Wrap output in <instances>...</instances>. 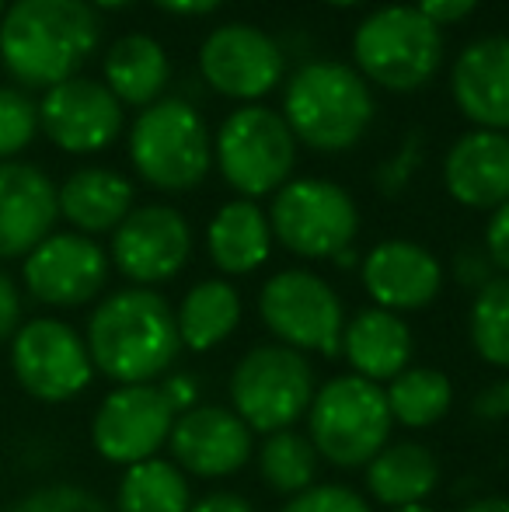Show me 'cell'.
<instances>
[{
    "label": "cell",
    "instance_id": "obj_1",
    "mask_svg": "<svg viewBox=\"0 0 509 512\" xmlns=\"http://www.w3.org/2000/svg\"><path fill=\"white\" fill-rule=\"evenodd\" d=\"M84 342L95 370L116 387L157 384L182 352L175 307L147 286L109 293L88 317Z\"/></svg>",
    "mask_w": 509,
    "mask_h": 512
},
{
    "label": "cell",
    "instance_id": "obj_2",
    "mask_svg": "<svg viewBox=\"0 0 509 512\" xmlns=\"http://www.w3.org/2000/svg\"><path fill=\"white\" fill-rule=\"evenodd\" d=\"M102 28L88 0H14L0 21V63L25 88H56L98 49Z\"/></svg>",
    "mask_w": 509,
    "mask_h": 512
},
{
    "label": "cell",
    "instance_id": "obj_3",
    "mask_svg": "<svg viewBox=\"0 0 509 512\" xmlns=\"http://www.w3.org/2000/svg\"><path fill=\"white\" fill-rule=\"evenodd\" d=\"M283 119L297 140L321 154L349 150L374 119V98L360 70L335 60L304 63L290 77Z\"/></svg>",
    "mask_w": 509,
    "mask_h": 512
},
{
    "label": "cell",
    "instance_id": "obj_4",
    "mask_svg": "<svg viewBox=\"0 0 509 512\" xmlns=\"http://www.w3.org/2000/svg\"><path fill=\"white\" fill-rule=\"evenodd\" d=\"M391 425L384 387L356 373L321 384L307 408V439L321 460L342 471L367 467L391 443Z\"/></svg>",
    "mask_w": 509,
    "mask_h": 512
},
{
    "label": "cell",
    "instance_id": "obj_5",
    "mask_svg": "<svg viewBox=\"0 0 509 512\" xmlns=\"http://www.w3.org/2000/svg\"><path fill=\"white\" fill-rule=\"evenodd\" d=\"M129 161L157 192H189L206 178L213 147L206 122L182 98H161L136 115L129 129Z\"/></svg>",
    "mask_w": 509,
    "mask_h": 512
},
{
    "label": "cell",
    "instance_id": "obj_6",
    "mask_svg": "<svg viewBox=\"0 0 509 512\" xmlns=\"http://www.w3.org/2000/svg\"><path fill=\"white\" fill-rule=\"evenodd\" d=\"M353 56L363 81L387 91H415L440 70L443 35L419 7L387 4L360 21Z\"/></svg>",
    "mask_w": 509,
    "mask_h": 512
},
{
    "label": "cell",
    "instance_id": "obj_7",
    "mask_svg": "<svg viewBox=\"0 0 509 512\" xmlns=\"http://www.w3.org/2000/svg\"><path fill=\"white\" fill-rule=\"evenodd\" d=\"M311 359L279 342L255 345L238 359L231 373V408L252 432L293 429L314 401Z\"/></svg>",
    "mask_w": 509,
    "mask_h": 512
},
{
    "label": "cell",
    "instance_id": "obj_8",
    "mask_svg": "<svg viewBox=\"0 0 509 512\" xmlns=\"http://www.w3.org/2000/svg\"><path fill=\"white\" fill-rule=\"evenodd\" d=\"M258 317L269 335L304 356H339L346 310L328 279L311 269H283L265 279L258 293Z\"/></svg>",
    "mask_w": 509,
    "mask_h": 512
},
{
    "label": "cell",
    "instance_id": "obj_9",
    "mask_svg": "<svg viewBox=\"0 0 509 512\" xmlns=\"http://www.w3.org/2000/svg\"><path fill=\"white\" fill-rule=\"evenodd\" d=\"M272 241L300 258H335L353 248L360 209L342 185L328 178H293L269 206Z\"/></svg>",
    "mask_w": 509,
    "mask_h": 512
},
{
    "label": "cell",
    "instance_id": "obj_10",
    "mask_svg": "<svg viewBox=\"0 0 509 512\" xmlns=\"http://www.w3.org/2000/svg\"><path fill=\"white\" fill-rule=\"evenodd\" d=\"M217 164L231 189L245 199L269 196L290 182L297 164V136L272 108L245 105L224 119L217 133Z\"/></svg>",
    "mask_w": 509,
    "mask_h": 512
},
{
    "label": "cell",
    "instance_id": "obj_11",
    "mask_svg": "<svg viewBox=\"0 0 509 512\" xmlns=\"http://www.w3.org/2000/svg\"><path fill=\"white\" fill-rule=\"evenodd\" d=\"M11 373L28 398L63 405L88 391L95 363L77 328L60 317H32L11 338Z\"/></svg>",
    "mask_w": 509,
    "mask_h": 512
},
{
    "label": "cell",
    "instance_id": "obj_12",
    "mask_svg": "<svg viewBox=\"0 0 509 512\" xmlns=\"http://www.w3.org/2000/svg\"><path fill=\"white\" fill-rule=\"evenodd\" d=\"M175 411L157 384H123L102 398L91 418V446L102 460L133 467L168 446Z\"/></svg>",
    "mask_w": 509,
    "mask_h": 512
},
{
    "label": "cell",
    "instance_id": "obj_13",
    "mask_svg": "<svg viewBox=\"0 0 509 512\" xmlns=\"http://www.w3.org/2000/svg\"><path fill=\"white\" fill-rule=\"evenodd\" d=\"M25 290L46 307H84L109 283V255L95 237L77 230L49 234L25 255Z\"/></svg>",
    "mask_w": 509,
    "mask_h": 512
},
{
    "label": "cell",
    "instance_id": "obj_14",
    "mask_svg": "<svg viewBox=\"0 0 509 512\" xmlns=\"http://www.w3.org/2000/svg\"><path fill=\"white\" fill-rule=\"evenodd\" d=\"M192 255V227L178 209L150 203L129 209V216L112 230V265L133 286L154 290L185 269Z\"/></svg>",
    "mask_w": 509,
    "mask_h": 512
},
{
    "label": "cell",
    "instance_id": "obj_15",
    "mask_svg": "<svg viewBox=\"0 0 509 512\" xmlns=\"http://www.w3.org/2000/svg\"><path fill=\"white\" fill-rule=\"evenodd\" d=\"M199 74L217 95L255 102L286 74V56L272 35L252 25H224L199 49Z\"/></svg>",
    "mask_w": 509,
    "mask_h": 512
},
{
    "label": "cell",
    "instance_id": "obj_16",
    "mask_svg": "<svg viewBox=\"0 0 509 512\" xmlns=\"http://www.w3.org/2000/svg\"><path fill=\"white\" fill-rule=\"evenodd\" d=\"M39 129L67 154H98L123 133V105L91 77H70L39 102Z\"/></svg>",
    "mask_w": 509,
    "mask_h": 512
},
{
    "label": "cell",
    "instance_id": "obj_17",
    "mask_svg": "<svg viewBox=\"0 0 509 512\" xmlns=\"http://www.w3.org/2000/svg\"><path fill=\"white\" fill-rule=\"evenodd\" d=\"M171 460L185 478H231L252 460L255 432L224 405H199L175 418L168 439Z\"/></svg>",
    "mask_w": 509,
    "mask_h": 512
},
{
    "label": "cell",
    "instance_id": "obj_18",
    "mask_svg": "<svg viewBox=\"0 0 509 512\" xmlns=\"http://www.w3.org/2000/svg\"><path fill=\"white\" fill-rule=\"evenodd\" d=\"M363 290L370 293L374 307L391 314L429 307L443 290V265L429 248L415 241H381L360 262Z\"/></svg>",
    "mask_w": 509,
    "mask_h": 512
},
{
    "label": "cell",
    "instance_id": "obj_19",
    "mask_svg": "<svg viewBox=\"0 0 509 512\" xmlns=\"http://www.w3.org/2000/svg\"><path fill=\"white\" fill-rule=\"evenodd\" d=\"M60 220L56 185L25 161H0V262L25 258Z\"/></svg>",
    "mask_w": 509,
    "mask_h": 512
},
{
    "label": "cell",
    "instance_id": "obj_20",
    "mask_svg": "<svg viewBox=\"0 0 509 512\" xmlns=\"http://www.w3.org/2000/svg\"><path fill=\"white\" fill-rule=\"evenodd\" d=\"M454 102L478 129L506 133L509 129V35H489L478 39L457 56Z\"/></svg>",
    "mask_w": 509,
    "mask_h": 512
},
{
    "label": "cell",
    "instance_id": "obj_21",
    "mask_svg": "<svg viewBox=\"0 0 509 512\" xmlns=\"http://www.w3.org/2000/svg\"><path fill=\"white\" fill-rule=\"evenodd\" d=\"M443 185L450 199L468 209H496L509 203V136L492 129L464 133L447 150Z\"/></svg>",
    "mask_w": 509,
    "mask_h": 512
},
{
    "label": "cell",
    "instance_id": "obj_22",
    "mask_svg": "<svg viewBox=\"0 0 509 512\" xmlns=\"http://www.w3.org/2000/svg\"><path fill=\"white\" fill-rule=\"evenodd\" d=\"M349 370L363 380L387 384L412 363V331L401 314L381 307H363L346 321L342 331V352Z\"/></svg>",
    "mask_w": 509,
    "mask_h": 512
},
{
    "label": "cell",
    "instance_id": "obj_23",
    "mask_svg": "<svg viewBox=\"0 0 509 512\" xmlns=\"http://www.w3.org/2000/svg\"><path fill=\"white\" fill-rule=\"evenodd\" d=\"M56 203L77 234H109L133 209V185L112 168H81L56 189Z\"/></svg>",
    "mask_w": 509,
    "mask_h": 512
},
{
    "label": "cell",
    "instance_id": "obj_24",
    "mask_svg": "<svg viewBox=\"0 0 509 512\" xmlns=\"http://www.w3.org/2000/svg\"><path fill=\"white\" fill-rule=\"evenodd\" d=\"M206 251L224 276H248L262 269L272 251L269 216L252 199H234L220 206L206 230Z\"/></svg>",
    "mask_w": 509,
    "mask_h": 512
},
{
    "label": "cell",
    "instance_id": "obj_25",
    "mask_svg": "<svg viewBox=\"0 0 509 512\" xmlns=\"http://www.w3.org/2000/svg\"><path fill=\"white\" fill-rule=\"evenodd\" d=\"M440 485V460L415 439L387 443L367 464V492L384 509L419 506Z\"/></svg>",
    "mask_w": 509,
    "mask_h": 512
},
{
    "label": "cell",
    "instance_id": "obj_26",
    "mask_svg": "<svg viewBox=\"0 0 509 512\" xmlns=\"http://www.w3.org/2000/svg\"><path fill=\"white\" fill-rule=\"evenodd\" d=\"M171 77L168 53L150 35H123L112 42L105 56V88L119 98V105H154Z\"/></svg>",
    "mask_w": 509,
    "mask_h": 512
},
{
    "label": "cell",
    "instance_id": "obj_27",
    "mask_svg": "<svg viewBox=\"0 0 509 512\" xmlns=\"http://www.w3.org/2000/svg\"><path fill=\"white\" fill-rule=\"evenodd\" d=\"M178 338L185 349L210 352L241 324V297L227 279H203L182 297L175 310Z\"/></svg>",
    "mask_w": 509,
    "mask_h": 512
},
{
    "label": "cell",
    "instance_id": "obj_28",
    "mask_svg": "<svg viewBox=\"0 0 509 512\" xmlns=\"http://www.w3.org/2000/svg\"><path fill=\"white\" fill-rule=\"evenodd\" d=\"M391 422L405 429H429L454 405V384L436 366H408L384 387Z\"/></svg>",
    "mask_w": 509,
    "mask_h": 512
},
{
    "label": "cell",
    "instance_id": "obj_29",
    "mask_svg": "<svg viewBox=\"0 0 509 512\" xmlns=\"http://www.w3.org/2000/svg\"><path fill=\"white\" fill-rule=\"evenodd\" d=\"M116 512H189L192 492L189 478L178 471L175 460L150 457L126 467L116 488Z\"/></svg>",
    "mask_w": 509,
    "mask_h": 512
},
{
    "label": "cell",
    "instance_id": "obj_30",
    "mask_svg": "<svg viewBox=\"0 0 509 512\" xmlns=\"http://www.w3.org/2000/svg\"><path fill=\"white\" fill-rule=\"evenodd\" d=\"M318 467H321L318 450H314L311 439L297 429L272 432V436H265L262 450H258L262 481L272 492L286 495V499H293V495L318 485Z\"/></svg>",
    "mask_w": 509,
    "mask_h": 512
},
{
    "label": "cell",
    "instance_id": "obj_31",
    "mask_svg": "<svg viewBox=\"0 0 509 512\" xmlns=\"http://www.w3.org/2000/svg\"><path fill=\"white\" fill-rule=\"evenodd\" d=\"M471 349L489 366L509 370V276H496L475 293L468 317Z\"/></svg>",
    "mask_w": 509,
    "mask_h": 512
},
{
    "label": "cell",
    "instance_id": "obj_32",
    "mask_svg": "<svg viewBox=\"0 0 509 512\" xmlns=\"http://www.w3.org/2000/svg\"><path fill=\"white\" fill-rule=\"evenodd\" d=\"M39 133V102L18 88H0V161L18 157Z\"/></svg>",
    "mask_w": 509,
    "mask_h": 512
},
{
    "label": "cell",
    "instance_id": "obj_33",
    "mask_svg": "<svg viewBox=\"0 0 509 512\" xmlns=\"http://www.w3.org/2000/svg\"><path fill=\"white\" fill-rule=\"evenodd\" d=\"M4 512H116L105 499H98L95 492L81 485H42L35 492L21 495L18 502H11Z\"/></svg>",
    "mask_w": 509,
    "mask_h": 512
},
{
    "label": "cell",
    "instance_id": "obj_34",
    "mask_svg": "<svg viewBox=\"0 0 509 512\" xmlns=\"http://www.w3.org/2000/svg\"><path fill=\"white\" fill-rule=\"evenodd\" d=\"M279 512H374V509H370V502L356 488L335 485V481H318L307 492L286 499V506Z\"/></svg>",
    "mask_w": 509,
    "mask_h": 512
},
{
    "label": "cell",
    "instance_id": "obj_35",
    "mask_svg": "<svg viewBox=\"0 0 509 512\" xmlns=\"http://www.w3.org/2000/svg\"><path fill=\"white\" fill-rule=\"evenodd\" d=\"M415 168H419V136H408L405 147L391 161H384L381 171H377V185H381L384 196H401L408 189V182H412Z\"/></svg>",
    "mask_w": 509,
    "mask_h": 512
},
{
    "label": "cell",
    "instance_id": "obj_36",
    "mask_svg": "<svg viewBox=\"0 0 509 512\" xmlns=\"http://www.w3.org/2000/svg\"><path fill=\"white\" fill-rule=\"evenodd\" d=\"M454 276L464 290L478 293L482 286H489L492 279H496V265L489 262L485 248H464L461 255L454 258Z\"/></svg>",
    "mask_w": 509,
    "mask_h": 512
},
{
    "label": "cell",
    "instance_id": "obj_37",
    "mask_svg": "<svg viewBox=\"0 0 509 512\" xmlns=\"http://www.w3.org/2000/svg\"><path fill=\"white\" fill-rule=\"evenodd\" d=\"M485 255L499 276H509V203L496 206L485 227Z\"/></svg>",
    "mask_w": 509,
    "mask_h": 512
},
{
    "label": "cell",
    "instance_id": "obj_38",
    "mask_svg": "<svg viewBox=\"0 0 509 512\" xmlns=\"http://www.w3.org/2000/svg\"><path fill=\"white\" fill-rule=\"evenodd\" d=\"M157 387H161L164 401H168L175 415H185V411L199 408V398H203V394H199V380L185 370L164 373V377L157 380Z\"/></svg>",
    "mask_w": 509,
    "mask_h": 512
},
{
    "label": "cell",
    "instance_id": "obj_39",
    "mask_svg": "<svg viewBox=\"0 0 509 512\" xmlns=\"http://www.w3.org/2000/svg\"><path fill=\"white\" fill-rule=\"evenodd\" d=\"M471 415H475L478 422H492V425L506 422L509 418V377L485 384L482 391L471 398Z\"/></svg>",
    "mask_w": 509,
    "mask_h": 512
},
{
    "label": "cell",
    "instance_id": "obj_40",
    "mask_svg": "<svg viewBox=\"0 0 509 512\" xmlns=\"http://www.w3.org/2000/svg\"><path fill=\"white\" fill-rule=\"evenodd\" d=\"M21 328V290L7 272H0V342L14 338Z\"/></svg>",
    "mask_w": 509,
    "mask_h": 512
},
{
    "label": "cell",
    "instance_id": "obj_41",
    "mask_svg": "<svg viewBox=\"0 0 509 512\" xmlns=\"http://www.w3.org/2000/svg\"><path fill=\"white\" fill-rule=\"evenodd\" d=\"M422 14H426L429 21H433L436 28L440 25H454V21H464L471 11L478 7V0H419Z\"/></svg>",
    "mask_w": 509,
    "mask_h": 512
},
{
    "label": "cell",
    "instance_id": "obj_42",
    "mask_svg": "<svg viewBox=\"0 0 509 512\" xmlns=\"http://www.w3.org/2000/svg\"><path fill=\"white\" fill-rule=\"evenodd\" d=\"M189 512H255V506L238 492H210L192 502Z\"/></svg>",
    "mask_w": 509,
    "mask_h": 512
},
{
    "label": "cell",
    "instance_id": "obj_43",
    "mask_svg": "<svg viewBox=\"0 0 509 512\" xmlns=\"http://www.w3.org/2000/svg\"><path fill=\"white\" fill-rule=\"evenodd\" d=\"M161 11L168 14H182V18H196V14H210L217 11L224 0H154Z\"/></svg>",
    "mask_w": 509,
    "mask_h": 512
},
{
    "label": "cell",
    "instance_id": "obj_44",
    "mask_svg": "<svg viewBox=\"0 0 509 512\" xmlns=\"http://www.w3.org/2000/svg\"><path fill=\"white\" fill-rule=\"evenodd\" d=\"M461 512H509L506 495H485V499H471L468 506H461Z\"/></svg>",
    "mask_w": 509,
    "mask_h": 512
},
{
    "label": "cell",
    "instance_id": "obj_45",
    "mask_svg": "<svg viewBox=\"0 0 509 512\" xmlns=\"http://www.w3.org/2000/svg\"><path fill=\"white\" fill-rule=\"evenodd\" d=\"M335 265H339V269H353L356 265V251L353 248H346V251H339V255L332 258Z\"/></svg>",
    "mask_w": 509,
    "mask_h": 512
},
{
    "label": "cell",
    "instance_id": "obj_46",
    "mask_svg": "<svg viewBox=\"0 0 509 512\" xmlns=\"http://www.w3.org/2000/svg\"><path fill=\"white\" fill-rule=\"evenodd\" d=\"M98 7H105V11H123V7L136 4V0H95Z\"/></svg>",
    "mask_w": 509,
    "mask_h": 512
},
{
    "label": "cell",
    "instance_id": "obj_47",
    "mask_svg": "<svg viewBox=\"0 0 509 512\" xmlns=\"http://www.w3.org/2000/svg\"><path fill=\"white\" fill-rule=\"evenodd\" d=\"M387 512H436V509H429L426 502H419V506H401V509H387Z\"/></svg>",
    "mask_w": 509,
    "mask_h": 512
},
{
    "label": "cell",
    "instance_id": "obj_48",
    "mask_svg": "<svg viewBox=\"0 0 509 512\" xmlns=\"http://www.w3.org/2000/svg\"><path fill=\"white\" fill-rule=\"evenodd\" d=\"M325 4H332V7H356L360 0H325Z\"/></svg>",
    "mask_w": 509,
    "mask_h": 512
},
{
    "label": "cell",
    "instance_id": "obj_49",
    "mask_svg": "<svg viewBox=\"0 0 509 512\" xmlns=\"http://www.w3.org/2000/svg\"><path fill=\"white\" fill-rule=\"evenodd\" d=\"M4 11H7V0H0V21H4Z\"/></svg>",
    "mask_w": 509,
    "mask_h": 512
}]
</instances>
